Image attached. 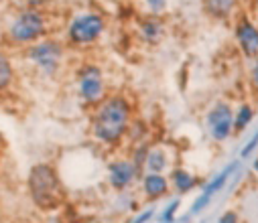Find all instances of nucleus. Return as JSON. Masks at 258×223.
<instances>
[{
  "label": "nucleus",
  "mask_w": 258,
  "mask_h": 223,
  "mask_svg": "<svg viewBox=\"0 0 258 223\" xmlns=\"http://www.w3.org/2000/svg\"><path fill=\"white\" fill-rule=\"evenodd\" d=\"M135 116L137 108L131 96L124 92H110L96 108L90 110L88 130L92 140L106 151H116L126 142Z\"/></svg>",
  "instance_id": "obj_1"
},
{
  "label": "nucleus",
  "mask_w": 258,
  "mask_h": 223,
  "mask_svg": "<svg viewBox=\"0 0 258 223\" xmlns=\"http://www.w3.org/2000/svg\"><path fill=\"white\" fill-rule=\"evenodd\" d=\"M55 35L53 17L49 11L15 7L11 15H7L3 25V49L9 53H21L23 49L35 45L37 41Z\"/></svg>",
  "instance_id": "obj_2"
},
{
  "label": "nucleus",
  "mask_w": 258,
  "mask_h": 223,
  "mask_svg": "<svg viewBox=\"0 0 258 223\" xmlns=\"http://www.w3.org/2000/svg\"><path fill=\"white\" fill-rule=\"evenodd\" d=\"M70 53L72 51L68 49V45L63 43L59 35H49L37 41L35 45L23 49L17 55L35 80L53 84V82H59L63 78V73H66L70 63Z\"/></svg>",
  "instance_id": "obj_3"
},
{
  "label": "nucleus",
  "mask_w": 258,
  "mask_h": 223,
  "mask_svg": "<svg viewBox=\"0 0 258 223\" xmlns=\"http://www.w3.org/2000/svg\"><path fill=\"white\" fill-rule=\"evenodd\" d=\"M108 17L96 9L74 13L61 29V39L72 53H88L102 43L108 33Z\"/></svg>",
  "instance_id": "obj_4"
},
{
  "label": "nucleus",
  "mask_w": 258,
  "mask_h": 223,
  "mask_svg": "<svg viewBox=\"0 0 258 223\" xmlns=\"http://www.w3.org/2000/svg\"><path fill=\"white\" fill-rule=\"evenodd\" d=\"M27 193H29L31 203L43 213L59 211L66 205V199H68L66 185L61 181L59 171L55 169V165L45 163V161L29 169Z\"/></svg>",
  "instance_id": "obj_5"
},
{
  "label": "nucleus",
  "mask_w": 258,
  "mask_h": 223,
  "mask_svg": "<svg viewBox=\"0 0 258 223\" xmlns=\"http://www.w3.org/2000/svg\"><path fill=\"white\" fill-rule=\"evenodd\" d=\"M72 88H74L76 102L86 112L96 108L112 92L108 76H106V69L98 61H92V59H84L74 67Z\"/></svg>",
  "instance_id": "obj_6"
},
{
  "label": "nucleus",
  "mask_w": 258,
  "mask_h": 223,
  "mask_svg": "<svg viewBox=\"0 0 258 223\" xmlns=\"http://www.w3.org/2000/svg\"><path fill=\"white\" fill-rule=\"evenodd\" d=\"M204 126L208 136L222 144L234 136V106L228 100H218L204 118Z\"/></svg>",
  "instance_id": "obj_7"
},
{
  "label": "nucleus",
  "mask_w": 258,
  "mask_h": 223,
  "mask_svg": "<svg viewBox=\"0 0 258 223\" xmlns=\"http://www.w3.org/2000/svg\"><path fill=\"white\" fill-rule=\"evenodd\" d=\"M232 35L242 57H246L248 61L258 57V23L250 15H236V19L232 21Z\"/></svg>",
  "instance_id": "obj_8"
},
{
  "label": "nucleus",
  "mask_w": 258,
  "mask_h": 223,
  "mask_svg": "<svg viewBox=\"0 0 258 223\" xmlns=\"http://www.w3.org/2000/svg\"><path fill=\"white\" fill-rule=\"evenodd\" d=\"M135 35L145 47H159L167 37L165 17H155L149 13L139 15L135 19Z\"/></svg>",
  "instance_id": "obj_9"
},
{
  "label": "nucleus",
  "mask_w": 258,
  "mask_h": 223,
  "mask_svg": "<svg viewBox=\"0 0 258 223\" xmlns=\"http://www.w3.org/2000/svg\"><path fill=\"white\" fill-rule=\"evenodd\" d=\"M106 177H108V185L114 191H126L137 179H141L143 175L137 171V167L133 165V161L128 157H120V159H112L108 163L106 169Z\"/></svg>",
  "instance_id": "obj_10"
},
{
  "label": "nucleus",
  "mask_w": 258,
  "mask_h": 223,
  "mask_svg": "<svg viewBox=\"0 0 258 223\" xmlns=\"http://www.w3.org/2000/svg\"><path fill=\"white\" fill-rule=\"evenodd\" d=\"M19 84V69L13 53L0 49V100L11 98Z\"/></svg>",
  "instance_id": "obj_11"
},
{
  "label": "nucleus",
  "mask_w": 258,
  "mask_h": 223,
  "mask_svg": "<svg viewBox=\"0 0 258 223\" xmlns=\"http://www.w3.org/2000/svg\"><path fill=\"white\" fill-rule=\"evenodd\" d=\"M240 0H202V11L210 21L232 23L240 13Z\"/></svg>",
  "instance_id": "obj_12"
},
{
  "label": "nucleus",
  "mask_w": 258,
  "mask_h": 223,
  "mask_svg": "<svg viewBox=\"0 0 258 223\" xmlns=\"http://www.w3.org/2000/svg\"><path fill=\"white\" fill-rule=\"evenodd\" d=\"M141 183H143V191H145L147 199H151V201H159V199L167 197L169 189H171V183L163 173H145L141 177Z\"/></svg>",
  "instance_id": "obj_13"
},
{
  "label": "nucleus",
  "mask_w": 258,
  "mask_h": 223,
  "mask_svg": "<svg viewBox=\"0 0 258 223\" xmlns=\"http://www.w3.org/2000/svg\"><path fill=\"white\" fill-rule=\"evenodd\" d=\"M254 118H256V106L252 102L244 100L238 106H234V136L248 130L250 124L254 122Z\"/></svg>",
  "instance_id": "obj_14"
},
{
  "label": "nucleus",
  "mask_w": 258,
  "mask_h": 223,
  "mask_svg": "<svg viewBox=\"0 0 258 223\" xmlns=\"http://www.w3.org/2000/svg\"><path fill=\"white\" fill-rule=\"evenodd\" d=\"M169 183H171V187H173L179 195H185V193L193 191V189L200 185L198 177L193 175V173H189L187 169H173L171 175H169Z\"/></svg>",
  "instance_id": "obj_15"
},
{
  "label": "nucleus",
  "mask_w": 258,
  "mask_h": 223,
  "mask_svg": "<svg viewBox=\"0 0 258 223\" xmlns=\"http://www.w3.org/2000/svg\"><path fill=\"white\" fill-rule=\"evenodd\" d=\"M169 167V157L165 153L163 146H151L147 153V161H145V171L147 173H165V169Z\"/></svg>",
  "instance_id": "obj_16"
},
{
  "label": "nucleus",
  "mask_w": 258,
  "mask_h": 223,
  "mask_svg": "<svg viewBox=\"0 0 258 223\" xmlns=\"http://www.w3.org/2000/svg\"><path fill=\"white\" fill-rule=\"evenodd\" d=\"M236 167H238V161L236 163H232V165H228L222 173H218L208 185H206V189H204V195H208V197H212L214 199V195L216 193H220L224 187H226V183L230 181V177H232V173L236 171Z\"/></svg>",
  "instance_id": "obj_17"
},
{
  "label": "nucleus",
  "mask_w": 258,
  "mask_h": 223,
  "mask_svg": "<svg viewBox=\"0 0 258 223\" xmlns=\"http://www.w3.org/2000/svg\"><path fill=\"white\" fill-rule=\"evenodd\" d=\"M143 5L147 13L155 17H165V13L169 11V0H143Z\"/></svg>",
  "instance_id": "obj_18"
},
{
  "label": "nucleus",
  "mask_w": 258,
  "mask_h": 223,
  "mask_svg": "<svg viewBox=\"0 0 258 223\" xmlns=\"http://www.w3.org/2000/svg\"><path fill=\"white\" fill-rule=\"evenodd\" d=\"M248 88L252 96H258V57L252 59L248 67Z\"/></svg>",
  "instance_id": "obj_19"
},
{
  "label": "nucleus",
  "mask_w": 258,
  "mask_h": 223,
  "mask_svg": "<svg viewBox=\"0 0 258 223\" xmlns=\"http://www.w3.org/2000/svg\"><path fill=\"white\" fill-rule=\"evenodd\" d=\"M19 7H27V9H41V11H49L55 0H15Z\"/></svg>",
  "instance_id": "obj_20"
},
{
  "label": "nucleus",
  "mask_w": 258,
  "mask_h": 223,
  "mask_svg": "<svg viewBox=\"0 0 258 223\" xmlns=\"http://www.w3.org/2000/svg\"><path fill=\"white\" fill-rule=\"evenodd\" d=\"M258 148V130L252 134V138L246 142V146H242V151H240V159H248L254 151Z\"/></svg>",
  "instance_id": "obj_21"
},
{
  "label": "nucleus",
  "mask_w": 258,
  "mask_h": 223,
  "mask_svg": "<svg viewBox=\"0 0 258 223\" xmlns=\"http://www.w3.org/2000/svg\"><path fill=\"white\" fill-rule=\"evenodd\" d=\"M177 209H179V201H173V203L161 213V223H173V221H175V215H177Z\"/></svg>",
  "instance_id": "obj_22"
},
{
  "label": "nucleus",
  "mask_w": 258,
  "mask_h": 223,
  "mask_svg": "<svg viewBox=\"0 0 258 223\" xmlns=\"http://www.w3.org/2000/svg\"><path fill=\"white\" fill-rule=\"evenodd\" d=\"M153 215H155V211L153 209H145L143 213H139L131 223H149L151 219H153Z\"/></svg>",
  "instance_id": "obj_23"
},
{
  "label": "nucleus",
  "mask_w": 258,
  "mask_h": 223,
  "mask_svg": "<svg viewBox=\"0 0 258 223\" xmlns=\"http://www.w3.org/2000/svg\"><path fill=\"white\" fill-rule=\"evenodd\" d=\"M218 223H240V215H238L236 211H226V213L218 219Z\"/></svg>",
  "instance_id": "obj_24"
},
{
  "label": "nucleus",
  "mask_w": 258,
  "mask_h": 223,
  "mask_svg": "<svg viewBox=\"0 0 258 223\" xmlns=\"http://www.w3.org/2000/svg\"><path fill=\"white\" fill-rule=\"evenodd\" d=\"M80 223H104V221H100V219H96V217H88V219H82Z\"/></svg>",
  "instance_id": "obj_25"
},
{
  "label": "nucleus",
  "mask_w": 258,
  "mask_h": 223,
  "mask_svg": "<svg viewBox=\"0 0 258 223\" xmlns=\"http://www.w3.org/2000/svg\"><path fill=\"white\" fill-rule=\"evenodd\" d=\"M11 3H15V0H0V9H7Z\"/></svg>",
  "instance_id": "obj_26"
},
{
  "label": "nucleus",
  "mask_w": 258,
  "mask_h": 223,
  "mask_svg": "<svg viewBox=\"0 0 258 223\" xmlns=\"http://www.w3.org/2000/svg\"><path fill=\"white\" fill-rule=\"evenodd\" d=\"M252 11H254L256 17H258V0H252Z\"/></svg>",
  "instance_id": "obj_27"
},
{
  "label": "nucleus",
  "mask_w": 258,
  "mask_h": 223,
  "mask_svg": "<svg viewBox=\"0 0 258 223\" xmlns=\"http://www.w3.org/2000/svg\"><path fill=\"white\" fill-rule=\"evenodd\" d=\"M254 173L258 175V161H254Z\"/></svg>",
  "instance_id": "obj_28"
}]
</instances>
